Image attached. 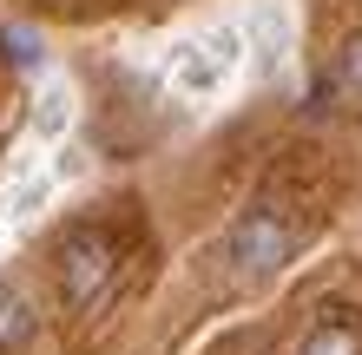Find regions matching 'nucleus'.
<instances>
[{"mask_svg": "<svg viewBox=\"0 0 362 355\" xmlns=\"http://www.w3.org/2000/svg\"><path fill=\"white\" fill-rule=\"evenodd\" d=\"M296 250H303V231H296L284 211H244L224 231L218 257H224V270L238 283H270V277H284L296 263Z\"/></svg>", "mask_w": 362, "mask_h": 355, "instance_id": "nucleus-1", "label": "nucleus"}, {"mask_svg": "<svg viewBox=\"0 0 362 355\" xmlns=\"http://www.w3.org/2000/svg\"><path fill=\"white\" fill-rule=\"evenodd\" d=\"M343 79H349L356 92H362V33H356L349 47H343Z\"/></svg>", "mask_w": 362, "mask_h": 355, "instance_id": "nucleus-4", "label": "nucleus"}, {"mask_svg": "<svg viewBox=\"0 0 362 355\" xmlns=\"http://www.w3.org/2000/svg\"><path fill=\"white\" fill-rule=\"evenodd\" d=\"M105 283H112V243H105L99 231H79L66 250H59V296H66L73 309H86Z\"/></svg>", "mask_w": 362, "mask_h": 355, "instance_id": "nucleus-2", "label": "nucleus"}, {"mask_svg": "<svg viewBox=\"0 0 362 355\" xmlns=\"http://www.w3.org/2000/svg\"><path fill=\"white\" fill-rule=\"evenodd\" d=\"M296 355H362V336L349 323H316L303 342H296Z\"/></svg>", "mask_w": 362, "mask_h": 355, "instance_id": "nucleus-3", "label": "nucleus"}]
</instances>
